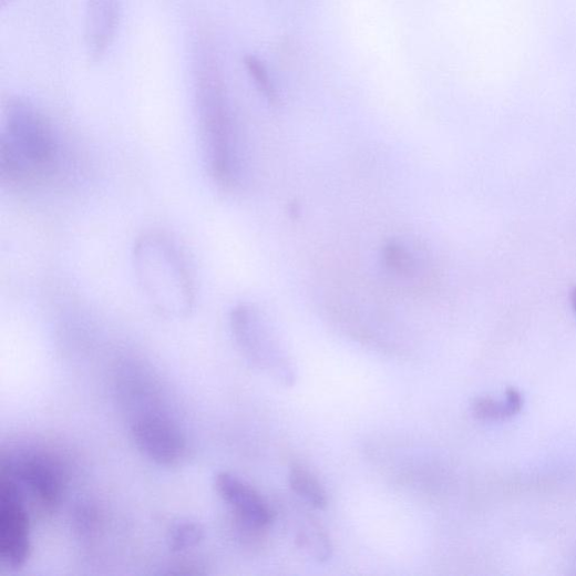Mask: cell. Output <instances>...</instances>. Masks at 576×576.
Segmentation results:
<instances>
[{"label": "cell", "mask_w": 576, "mask_h": 576, "mask_svg": "<svg viewBox=\"0 0 576 576\" xmlns=\"http://www.w3.org/2000/svg\"><path fill=\"white\" fill-rule=\"evenodd\" d=\"M58 141L48 119L29 101L16 97L6 109L0 135V175L10 184H29L49 174Z\"/></svg>", "instance_id": "6da1fadb"}, {"label": "cell", "mask_w": 576, "mask_h": 576, "mask_svg": "<svg viewBox=\"0 0 576 576\" xmlns=\"http://www.w3.org/2000/svg\"><path fill=\"white\" fill-rule=\"evenodd\" d=\"M141 292L160 312L183 316L192 310L195 286L177 246L160 234L141 236L132 250Z\"/></svg>", "instance_id": "7a4b0ae2"}, {"label": "cell", "mask_w": 576, "mask_h": 576, "mask_svg": "<svg viewBox=\"0 0 576 576\" xmlns=\"http://www.w3.org/2000/svg\"><path fill=\"white\" fill-rule=\"evenodd\" d=\"M197 114L210 177L224 189L236 188L241 177L237 130L223 84L209 69L198 82Z\"/></svg>", "instance_id": "3957f363"}, {"label": "cell", "mask_w": 576, "mask_h": 576, "mask_svg": "<svg viewBox=\"0 0 576 576\" xmlns=\"http://www.w3.org/2000/svg\"><path fill=\"white\" fill-rule=\"evenodd\" d=\"M31 552L30 522L20 484L3 465L0 474V558L4 565L19 568Z\"/></svg>", "instance_id": "277c9868"}, {"label": "cell", "mask_w": 576, "mask_h": 576, "mask_svg": "<svg viewBox=\"0 0 576 576\" xmlns=\"http://www.w3.org/2000/svg\"><path fill=\"white\" fill-rule=\"evenodd\" d=\"M232 326L239 344L257 366L271 369L281 384L295 385V370L284 351L276 344L259 313L249 306H238L232 312Z\"/></svg>", "instance_id": "5b68a950"}, {"label": "cell", "mask_w": 576, "mask_h": 576, "mask_svg": "<svg viewBox=\"0 0 576 576\" xmlns=\"http://www.w3.org/2000/svg\"><path fill=\"white\" fill-rule=\"evenodd\" d=\"M132 438L140 452L161 465L177 464L186 451L179 428L157 413L138 416L132 424Z\"/></svg>", "instance_id": "8992f818"}, {"label": "cell", "mask_w": 576, "mask_h": 576, "mask_svg": "<svg viewBox=\"0 0 576 576\" xmlns=\"http://www.w3.org/2000/svg\"><path fill=\"white\" fill-rule=\"evenodd\" d=\"M216 491L230 504L244 526L260 532L274 522V513L265 500L251 486L229 473L215 479Z\"/></svg>", "instance_id": "52a82bcc"}, {"label": "cell", "mask_w": 576, "mask_h": 576, "mask_svg": "<svg viewBox=\"0 0 576 576\" xmlns=\"http://www.w3.org/2000/svg\"><path fill=\"white\" fill-rule=\"evenodd\" d=\"M31 494L47 508L55 506L61 496L62 477L51 459L30 454L19 462H3Z\"/></svg>", "instance_id": "ba28073f"}, {"label": "cell", "mask_w": 576, "mask_h": 576, "mask_svg": "<svg viewBox=\"0 0 576 576\" xmlns=\"http://www.w3.org/2000/svg\"><path fill=\"white\" fill-rule=\"evenodd\" d=\"M121 19L120 0H89L86 44L94 60H100L114 40Z\"/></svg>", "instance_id": "9c48e42d"}, {"label": "cell", "mask_w": 576, "mask_h": 576, "mask_svg": "<svg viewBox=\"0 0 576 576\" xmlns=\"http://www.w3.org/2000/svg\"><path fill=\"white\" fill-rule=\"evenodd\" d=\"M383 263L391 275L408 281L418 278L424 266L413 249L399 241H391L384 247Z\"/></svg>", "instance_id": "30bf717a"}, {"label": "cell", "mask_w": 576, "mask_h": 576, "mask_svg": "<svg viewBox=\"0 0 576 576\" xmlns=\"http://www.w3.org/2000/svg\"><path fill=\"white\" fill-rule=\"evenodd\" d=\"M297 544L320 563H325L332 557L333 548L329 536L311 518L302 520L297 533Z\"/></svg>", "instance_id": "8fae6325"}, {"label": "cell", "mask_w": 576, "mask_h": 576, "mask_svg": "<svg viewBox=\"0 0 576 576\" xmlns=\"http://www.w3.org/2000/svg\"><path fill=\"white\" fill-rule=\"evenodd\" d=\"M290 485L313 508L325 511L328 507V496L322 484L308 470L294 466L290 472Z\"/></svg>", "instance_id": "7c38bea8"}, {"label": "cell", "mask_w": 576, "mask_h": 576, "mask_svg": "<svg viewBox=\"0 0 576 576\" xmlns=\"http://www.w3.org/2000/svg\"><path fill=\"white\" fill-rule=\"evenodd\" d=\"M523 408L521 393L512 389L507 393L506 403H500L488 398L476 399L472 405L475 416L482 420H498L513 416Z\"/></svg>", "instance_id": "4fadbf2b"}, {"label": "cell", "mask_w": 576, "mask_h": 576, "mask_svg": "<svg viewBox=\"0 0 576 576\" xmlns=\"http://www.w3.org/2000/svg\"><path fill=\"white\" fill-rule=\"evenodd\" d=\"M246 68L249 72L251 80L254 81L256 88L259 92L269 101H277V93L274 89L272 82L269 78L268 71L264 62L255 56L248 55L245 59Z\"/></svg>", "instance_id": "5bb4252c"}, {"label": "cell", "mask_w": 576, "mask_h": 576, "mask_svg": "<svg viewBox=\"0 0 576 576\" xmlns=\"http://www.w3.org/2000/svg\"><path fill=\"white\" fill-rule=\"evenodd\" d=\"M202 531L192 523L179 524L172 533V548L176 552L194 547L202 539Z\"/></svg>", "instance_id": "9a60e30c"}, {"label": "cell", "mask_w": 576, "mask_h": 576, "mask_svg": "<svg viewBox=\"0 0 576 576\" xmlns=\"http://www.w3.org/2000/svg\"><path fill=\"white\" fill-rule=\"evenodd\" d=\"M569 300H570L572 309H573L574 313L576 315V285L570 290Z\"/></svg>", "instance_id": "2e32d148"}]
</instances>
